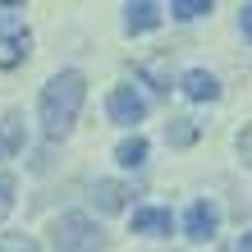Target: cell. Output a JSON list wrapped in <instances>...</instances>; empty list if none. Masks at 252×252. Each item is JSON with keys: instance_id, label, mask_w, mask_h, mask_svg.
<instances>
[{"instance_id": "1", "label": "cell", "mask_w": 252, "mask_h": 252, "mask_svg": "<svg viewBox=\"0 0 252 252\" xmlns=\"http://www.w3.org/2000/svg\"><path fill=\"white\" fill-rule=\"evenodd\" d=\"M83 101H87V78L78 69L55 73V78L41 87V128H46V138H64L73 128V120H78Z\"/></svg>"}, {"instance_id": "2", "label": "cell", "mask_w": 252, "mask_h": 252, "mask_svg": "<svg viewBox=\"0 0 252 252\" xmlns=\"http://www.w3.org/2000/svg\"><path fill=\"white\" fill-rule=\"evenodd\" d=\"M51 234H55V252H106V229L83 211L60 216Z\"/></svg>"}, {"instance_id": "3", "label": "cell", "mask_w": 252, "mask_h": 252, "mask_svg": "<svg viewBox=\"0 0 252 252\" xmlns=\"http://www.w3.org/2000/svg\"><path fill=\"white\" fill-rule=\"evenodd\" d=\"M216 229H220V211H216V202H192L188 206V216H184V234L192 243H211L216 239Z\"/></svg>"}, {"instance_id": "4", "label": "cell", "mask_w": 252, "mask_h": 252, "mask_svg": "<svg viewBox=\"0 0 252 252\" xmlns=\"http://www.w3.org/2000/svg\"><path fill=\"white\" fill-rule=\"evenodd\" d=\"M23 55H28V28L5 19L0 23V69H19Z\"/></svg>"}, {"instance_id": "5", "label": "cell", "mask_w": 252, "mask_h": 252, "mask_svg": "<svg viewBox=\"0 0 252 252\" xmlns=\"http://www.w3.org/2000/svg\"><path fill=\"white\" fill-rule=\"evenodd\" d=\"M106 110H110L115 124H142L147 120V101L133 92V87H115L110 101H106Z\"/></svg>"}, {"instance_id": "6", "label": "cell", "mask_w": 252, "mask_h": 252, "mask_svg": "<svg viewBox=\"0 0 252 252\" xmlns=\"http://www.w3.org/2000/svg\"><path fill=\"white\" fill-rule=\"evenodd\" d=\"M128 197H133V188H128V184H120V179H96V188H92L96 211H106V216L124 211V206H128Z\"/></svg>"}, {"instance_id": "7", "label": "cell", "mask_w": 252, "mask_h": 252, "mask_svg": "<svg viewBox=\"0 0 252 252\" xmlns=\"http://www.w3.org/2000/svg\"><path fill=\"white\" fill-rule=\"evenodd\" d=\"M174 229V216L165 206H142V211H133V234H147V239H160V234Z\"/></svg>"}, {"instance_id": "8", "label": "cell", "mask_w": 252, "mask_h": 252, "mask_svg": "<svg viewBox=\"0 0 252 252\" xmlns=\"http://www.w3.org/2000/svg\"><path fill=\"white\" fill-rule=\"evenodd\" d=\"M23 115L19 110H9V115H0V156H19L23 152Z\"/></svg>"}, {"instance_id": "9", "label": "cell", "mask_w": 252, "mask_h": 252, "mask_svg": "<svg viewBox=\"0 0 252 252\" xmlns=\"http://www.w3.org/2000/svg\"><path fill=\"white\" fill-rule=\"evenodd\" d=\"M156 23H160V5H152V0L124 5V28H128V32H152Z\"/></svg>"}, {"instance_id": "10", "label": "cell", "mask_w": 252, "mask_h": 252, "mask_svg": "<svg viewBox=\"0 0 252 252\" xmlns=\"http://www.w3.org/2000/svg\"><path fill=\"white\" fill-rule=\"evenodd\" d=\"M184 96H188V101H216V96H220V83H216L206 69H188V73H184Z\"/></svg>"}, {"instance_id": "11", "label": "cell", "mask_w": 252, "mask_h": 252, "mask_svg": "<svg viewBox=\"0 0 252 252\" xmlns=\"http://www.w3.org/2000/svg\"><path fill=\"white\" fill-rule=\"evenodd\" d=\"M115 160H120L124 170H138L142 160H147V142L142 138H124L120 147H115Z\"/></svg>"}, {"instance_id": "12", "label": "cell", "mask_w": 252, "mask_h": 252, "mask_svg": "<svg viewBox=\"0 0 252 252\" xmlns=\"http://www.w3.org/2000/svg\"><path fill=\"white\" fill-rule=\"evenodd\" d=\"M170 14L174 19H202V14H211V0H174Z\"/></svg>"}, {"instance_id": "13", "label": "cell", "mask_w": 252, "mask_h": 252, "mask_svg": "<svg viewBox=\"0 0 252 252\" xmlns=\"http://www.w3.org/2000/svg\"><path fill=\"white\" fill-rule=\"evenodd\" d=\"M0 252H41V248L28 234H0Z\"/></svg>"}, {"instance_id": "14", "label": "cell", "mask_w": 252, "mask_h": 252, "mask_svg": "<svg viewBox=\"0 0 252 252\" xmlns=\"http://www.w3.org/2000/svg\"><path fill=\"white\" fill-rule=\"evenodd\" d=\"M192 138H197L192 120H170V142H174V147H188Z\"/></svg>"}, {"instance_id": "15", "label": "cell", "mask_w": 252, "mask_h": 252, "mask_svg": "<svg viewBox=\"0 0 252 252\" xmlns=\"http://www.w3.org/2000/svg\"><path fill=\"white\" fill-rule=\"evenodd\" d=\"M14 211V174H0V220Z\"/></svg>"}, {"instance_id": "16", "label": "cell", "mask_w": 252, "mask_h": 252, "mask_svg": "<svg viewBox=\"0 0 252 252\" xmlns=\"http://www.w3.org/2000/svg\"><path fill=\"white\" fill-rule=\"evenodd\" d=\"M239 156H243V165L252 170V124H248V128L239 133Z\"/></svg>"}, {"instance_id": "17", "label": "cell", "mask_w": 252, "mask_h": 252, "mask_svg": "<svg viewBox=\"0 0 252 252\" xmlns=\"http://www.w3.org/2000/svg\"><path fill=\"white\" fill-rule=\"evenodd\" d=\"M239 23H243V32H248V41H252V0L239 9Z\"/></svg>"}, {"instance_id": "18", "label": "cell", "mask_w": 252, "mask_h": 252, "mask_svg": "<svg viewBox=\"0 0 252 252\" xmlns=\"http://www.w3.org/2000/svg\"><path fill=\"white\" fill-rule=\"evenodd\" d=\"M239 252H252V229H248L243 239H239Z\"/></svg>"}]
</instances>
